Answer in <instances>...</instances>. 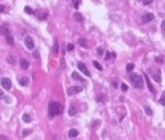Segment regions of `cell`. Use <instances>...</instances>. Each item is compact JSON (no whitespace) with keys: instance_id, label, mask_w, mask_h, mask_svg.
I'll return each mask as SVG.
<instances>
[{"instance_id":"cell-1","label":"cell","mask_w":165,"mask_h":140,"mask_svg":"<svg viewBox=\"0 0 165 140\" xmlns=\"http://www.w3.org/2000/svg\"><path fill=\"white\" fill-rule=\"evenodd\" d=\"M62 105L59 104L58 102H50L49 103V108H48V110H49V117L50 118H53V117H55L57 115H61L62 113Z\"/></svg>"},{"instance_id":"cell-2","label":"cell","mask_w":165,"mask_h":140,"mask_svg":"<svg viewBox=\"0 0 165 140\" xmlns=\"http://www.w3.org/2000/svg\"><path fill=\"white\" fill-rule=\"evenodd\" d=\"M130 81H132L133 86L136 89H141L143 86V77L141 75H137V73H132L130 75Z\"/></svg>"},{"instance_id":"cell-3","label":"cell","mask_w":165,"mask_h":140,"mask_svg":"<svg viewBox=\"0 0 165 140\" xmlns=\"http://www.w3.org/2000/svg\"><path fill=\"white\" fill-rule=\"evenodd\" d=\"M0 84H1L3 87H4V89H7V90H9L10 87H12V81H10L8 77H3V79L0 80Z\"/></svg>"},{"instance_id":"cell-4","label":"cell","mask_w":165,"mask_h":140,"mask_svg":"<svg viewBox=\"0 0 165 140\" xmlns=\"http://www.w3.org/2000/svg\"><path fill=\"white\" fill-rule=\"evenodd\" d=\"M77 68H79V69H80V71H81L82 73H84V75H85V76H88V77H89V76H90V72H89V71H88V68H87V66H85L84 63H82V62H79V63H77Z\"/></svg>"},{"instance_id":"cell-5","label":"cell","mask_w":165,"mask_h":140,"mask_svg":"<svg viewBox=\"0 0 165 140\" xmlns=\"http://www.w3.org/2000/svg\"><path fill=\"white\" fill-rule=\"evenodd\" d=\"M81 90H82L81 86H71V87L67 89V94H69V95H74V94H76V93H80Z\"/></svg>"},{"instance_id":"cell-6","label":"cell","mask_w":165,"mask_h":140,"mask_svg":"<svg viewBox=\"0 0 165 140\" xmlns=\"http://www.w3.org/2000/svg\"><path fill=\"white\" fill-rule=\"evenodd\" d=\"M153 18H155V16H153L152 13H144L143 16H142V22H143V23H148Z\"/></svg>"},{"instance_id":"cell-7","label":"cell","mask_w":165,"mask_h":140,"mask_svg":"<svg viewBox=\"0 0 165 140\" xmlns=\"http://www.w3.org/2000/svg\"><path fill=\"white\" fill-rule=\"evenodd\" d=\"M25 44H26V46H27L28 49H34V46H35L31 36H26V37H25Z\"/></svg>"},{"instance_id":"cell-8","label":"cell","mask_w":165,"mask_h":140,"mask_svg":"<svg viewBox=\"0 0 165 140\" xmlns=\"http://www.w3.org/2000/svg\"><path fill=\"white\" fill-rule=\"evenodd\" d=\"M9 26L8 24H3V26H0V35H4V36H7V35H8L9 34Z\"/></svg>"},{"instance_id":"cell-9","label":"cell","mask_w":165,"mask_h":140,"mask_svg":"<svg viewBox=\"0 0 165 140\" xmlns=\"http://www.w3.org/2000/svg\"><path fill=\"white\" fill-rule=\"evenodd\" d=\"M18 82H20L22 86H27L30 84V80H28V77H20V79H18Z\"/></svg>"},{"instance_id":"cell-10","label":"cell","mask_w":165,"mask_h":140,"mask_svg":"<svg viewBox=\"0 0 165 140\" xmlns=\"http://www.w3.org/2000/svg\"><path fill=\"white\" fill-rule=\"evenodd\" d=\"M7 61H8L10 64H17V58L14 57L13 54H9L8 57H7Z\"/></svg>"},{"instance_id":"cell-11","label":"cell","mask_w":165,"mask_h":140,"mask_svg":"<svg viewBox=\"0 0 165 140\" xmlns=\"http://www.w3.org/2000/svg\"><path fill=\"white\" fill-rule=\"evenodd\" d=\"M5 39H7V44L8 45H14V39H13V36H10V34L7 35Z\"/></svg>"},{"instance_id":"cell-12","label":"cell","mask_w":165,"mask_h":140,"mask_svg":"<svg viewBox=\"0 0 165 140\" xmlns=\"http://www.w3.org/2000/svg\"><path fill=\"white\" fill-rule=\"evenodd\" d=\"M20 66H21V68H22V69H27V68H28V62L26 61V59H21Z\"/></svg>"},{"instance_id":"cell-13","label":"cell","mask_w":165,"mask_h":140,"mask_svg":"<svg viewBox=\"0 0 165 140\" xmlns=\"http://www.w3.org/2000/svg\"><path fill=\"white\" fill-rule=\"evenodd\" d=\"M77 135H79V131L75 130V128H71V130L69 131V136H70V138H76Z\"/></svg>"},{"instance_id":"cell-14","label":"cell","mask_w":165,"mask_h":140,"mask_svg":"<svg viewBox=\"0 0 165 140\" xmlns=\"http://www.w3.org/2000/svg\"><path fill=\"white\" fill-rule=\"evenodd\" d=\"M76 112H77L76 107H75V105H71V107H70V109H69V115H70L71 117H72V116L76 115Z\"/></svg>"},{"instance_id":"cell-15","label":"cell","mask_w":165,"mask_h":140,"mask_svg":"<svg viewBox=\"0 0 165 140\" xmlns=\"http://www.w3.org/2000/svg\"><path fill=\"white\" fill-rule=\"evenodd\" d=\"M72 79L74 80H77V81H82V77L79 75L77 72H72ZM82 84H85V81H82Z\"/></svg>"},{"instance_id":"cell-16","label":"cell","mask_w":165,"mask_h":140,"mask_svg":"<svg viewBox=\"0 0 165 140\" xmlns=\"http://www.w3.org/2000/svg\"><path fill=\"white\" fill-rule=\"evenodd\" d=\"M22 120L25 121V122H31V120H32V117L30 116V115H27V113H25L23 116H22Z\"/></svg>"},{"instance_id":"cell-17","label":"cell","mask_w":165,"mask_h":140,"mask_svg":"<svg viewBox=\"0 0 165 140\" xmlns=\"http://www.w3.org/2000/svg\"><path fill=\"white\" fill-rule=\"evenodd\" d=\"M79 45H80V46H82V48H85V49H87V48H88L87 40H85V39H80V40H79Z\"/></svg>"},{"instance_id":"cell-18","label":"cell","mask_w":165,"mask_h":140,"mask_svg":"<svg viewBox=\"0 0 165 140\" xmlns=\"http://www.w3.org/2000/svg\"><path fill=\"white\" fill-rule=\"evenodd\" d=\"M144 77H146V81H147V86H148V89H150V91H152V93H153V91H155V89H153L152 84L150 82V79H148L147 76H144Z\"/></svg>"},{"instance_id":"cell-19","label":"cell","mask_w":165,"mask_h":140,"mask_svg":"<svg viewBox=\"0 0 165 140\" xmlns=\"http://www.w3.org/2000/svg\"><path fill=\"white\" fill-rule=\"evenodd\" d=\"M58 49H59V45H58V43H57V39H55L54 40V46H53V53L57 54L58 53Z\"/></svg>"},{"instance_id":"cell-20","label":"cell","mask_w":165,"mask_h":140,"mask_svg":"<svg viewBox=\"0 0 165 140\" xmlns=\"http://www.w3.org/2000/svg\"><path fill=\"white\" fill-rule=\"evenodd\" d=\"M74 17H75V19H76L77 22H82V16H81L80 13H77V12H76V13L74 14Z\"/></svg>"},{"instance_id":"cell-21","label":"cell","mask_w":165,"mask_h":140,"mask_svg":"<svg viewBox=\"0 0 165 140\" xmlns=\"http://www.w3.org/2000/svg\"><path fill=\"white\" fill-rule=\"evenodd\" d=\"M31 132H32V130H31V128H26V130H23V131H22V136H27L28 134H31Z\"/></svg>"},{"instance_id":"cell-22","label":"cell","mask_w":165,"mask_h":140,"mask_svg":"<svg viewBox=\"0 0 165 140\" xmlns=\"http://www.w3.org/2000/svg\"><path fill=\"white\" fill-rule=\"evenodd\" d=\"M103 53H104V50H103V48H102V46H99V48H98V49H97V54H98V55H99V57H102V55H103Z\"/></svg>"},{"instance_id":"cell-23","label":"cell","mask_w":165,"mask_h":140,"mask_svg":"<svg viewBox=\"0 0 165 140\" xmlns=\"http://www.w3.org/2000/svg\"><path fill=\"white\" fill-rule=\"evenodd\" d=\"M25 12L27 13V14H34V13H35L31 8H30V6H25Z\"/></svg>"},{"instance_id":"cell-24","label":"cell","mask_w":165,"mask_h":140,"mask_svg":"<svg viewBox=\"0 0 165 140\" xmlns=\"http://www.w3.org/2000/svg\"><path fill=\"white\" fill-rule=\"evenodd\" d=\"M144 110H146V113H147L148 116H152V109L150 108V107L146 105V107H144Z\"/></svg>"},{"instance_id":"cell-25","label":"cell","mask_w":165,"mask_h":140,"mask_svg":"<svg viewBox=\"0 0 165 140\" xmlns=\"http://www.w3.org/2000/svg\"><path fill=\"white\" fill-rule=\"evenodd\" d=\"M93 64H94V67H96L97 69H99V71H101V69H102V66H101V64L98 63V62H97V61H94V62H93Z\"/></svg>"},{"instance_id":"cell-26","label":"cell","mask_w":165,"mask_h":140,"mask_svg":"<svg viewBox=\"0 0 165 140\" xmlns=\"http://www.w3.org/2000/svg\"><path fill=\"white\" fill-rule=\"evenodd\" d=\"M159 103H160V104H163V105H165V93H164V95H163V97L160 98Z\"/></svg>"},{"instance_id":"cell-27","label":"cell","mask_w":165,"mask_h":140,"mask_svg":"<svg viewBox=\"0 0 165 140\" xmlns=\"http://www.w3.org/2000/svg\"><path fill=\"white\" fill-rule=\"evenodd\" d=\"M133 68H134V64H133V63H129L128 66H126V71H128V72H129V71H132Z\"/></svg>"},{"instance_id":"cell-28","label":"cell","mask_w":165,"mask_h":140,"mask_svg":"<svg viewBox=\"0 0 165 140\" xmlns=\"http://www.w3.org/2000/svg\"><path fill=\"white\" fill-rule=\"evenodd\" d=\"M79 4H80V0H75V3H74V8H75V9H77V8H79Z\"/></svg>"},{"instance_id":"cell-29","label":"cell","mask_w":165,"mask_h":140,"mask_svg":"<svg viewBox=\"0 0 165 140\" xmlns=\"http://www.w3.org/2000/svg\"><path fill=\"white\" fill-rule=\"evenodd\" d=\"M34 58H36V59H39L40 55H39V50H35L34 51Z\"/></svg>"},{"instance_id":"cell-30","label":"cell","mask_w":165,"mask_h":140,"mask_svg":"<svg viewBox=\"0 0 165 140\" xmlns=\"http://www.w3.org/2000/svg\"><path fill=\"white\" fill-rule=\"evenodd\" d=\"M153 79H155V81H157V82H160V81H161V79H160L159 75H153Z\"/></svg>"},{"instance_id":"cell-31","label":"cell","mask_w":165,"mask_h":140,"mask_svg":"<svg viewBox=\"0 0 165 140\" xmlns=\"http://www.w3.org/2000/svg\"><path fill=\"white\" fill-rule=\"evenodd\" d=\"M152 1H153V0H143V4L144 5H148V4H151Z\"/></svg>"},{"instance_id":"cell-32","label":"cell","mask_w":165,"mask_h":140,"mask_svg":"<svg viewBox=\"0 0 165 140\" xmlns=\"http://www.w3.org/2000/svg\"><path fill=\"white\" fill-rule=\"evenodd\" d=\"M111 57H112V53H107L106 55H104V59H110Z\"/></svg>"},{"instance_id":"cell-33","label":"cell","mask_w":165,"mask_h":140,"mask_svg":"<svg viewBox=\"0 0 165 140\" xmlns=\"http://www.w3.org/2000/svg\"><path fill=\"white\" fill-rule=\"evenodd\" d=\"M67 50H74V45H72V44H69V45H67Z\"/></svg>"},{"instance_id":"cell-34","label":"cell","mask_w":165,"mask_h":140,"mask_svg":"<svg viewBox=\"0 0 165 140\" xmlns=\"http://www.w3.org/2000/svg\"><path fill=\"white\" fill-rule=\"evenodd\" d=\"M121 90L123 91H126V90H128V86H126L125 84H123V85H121Z\"/></svg>"},{"instance_id":"cell-35","label":"cell","mask_w":165,"mask_h":140,"mask_svg":"<svg viewBox=\"0 0 165 140\" xmlns=\"http://www.w3.org/2000/svg\"><path fill=\"white\" fill-rule=\"evenodd\" d=\"M161 30H163V32H165V21L161 22Z\"/></svg>"},{"instance_id":"cell-36","label":"cell","mask_w":165,"mask_h":140,"mask_svg":"<svg viewBox=\"0 0 165 140\" xmlns=\"http://www.w3.org/2000/svg\"><path fill=\"white\" fill-rule=\"evenodd\" d=\"M155 61H156V62H159V63H163V58H160V57H156V58H155Z\"/></svg>"},{"instance_id":"cell-37","label":"cell","mask_w":165,"mask_h":140,"mask_svg":"<svg viewBox=\"0 0 165 140\" xmlns=\"http://www.w3.org/2000/svg\"><path fill=\"white\" fill-rule=\"evenodd\" d=\"M102 99H104V95H103V94H102V95H99V97L97 98V102H101Z\"/></svg>"},{"instance_id":"cell-38","label":"cell","mask_w":165,"mask_h":140,"mask_svg":"<svg viewBox=\"0 0 165 140\" xmlns=\"http://www.w3.org/2000/svg\"><path fill=\"white\" fill-rule=\"evenodd\" d=\"M0 140H9L5 135H0Z\"/></svg>"},{"instance_id":"cell-39","label":"cell","mask_w":165,"mask_h":140,"mask_svg":"<svg viewBox=\"0 0 165 140\" xmlns=\"http://www.w3.org/2000/svg\"><path fill=\"white\" fill-rule=\"evenodd\" d=\"M4 5H1V4H0V13H1V12H4Z\"/></svg>"},{"instance_id":"cell-40","label":"cell","mask_w":165,"mask_h":140,"mask_svg":"<svg viewBox=\"0 0 165 140\" xmlns=\"http://www.w3.org/2000/svg\"><path fill=\"white\" fill-rule=\"evenodd\" d=\"M1 98H4V93H3V90L0 89V99H1Z\"/></svg>"},{"instance_id":"cell-41","label":"cell","mask_w":165,"mask_h":140,"mask_svg":"<svg viewBox=\"0 0 165 140\" xmlns=\"http://www.w3.org/2000/svg\"><path fill=\"white\" fill-rule=\"evenodd\" d=\"M112 87H114V89H116V87H117V84H116V82H112Z\"/></svg>"},{"instance_id":"cell-42","label":"cell","mask_w":165,"mask_h":140,"mask_svg":"<svg viewBox=\"0 0 165 140\" xmlns=\"http://www.w3.org/2000/svg\"><path fill=\"white\" fill-rule=\"evenodd\" d=\"M4 99H5V102H7V103H9V102H10V99H9L8 97H4Z\"/></svg>"},{"instance_id":"cell-43","label":"cell","mask_w":165,"mask_h":140,"mask_svg":"<svg viewBox=\"0 0 165 140\" xmlns=\"http://www.w3.org/2000/svg\"><path fill=\"white\" fill-rule=\"evenodd\" d=\"M98 123H99L98 121H96V122H94V125H93V126H94V127H97V126H98Z\"/></svg>"},{"instance_id":"cell-44","label":"cell","mask_w":165,"mask_h":140,"mask_svg":"<svg viewBox=\"0 0 165 140\" xmlns=\"http://www.w3.org/2000/svg\"><path fill=\"white\" fill-rule=\"evenodd\" d=\"M138 1H141V0H138Z\"/></svg>"},{"instance_id":"cell-45","label":"cell","mask_w":165,"mask_h":140,"mask_svg":"<svg viewBox=\"0 0 165 140\" xmlns=\"http://www.w3.org/2000/svg\"><path fill=\"white\" fill-rule=\"evenodd\" d=\"M72 1H75V0H72Z\"/></svg>"}]
</instances>
